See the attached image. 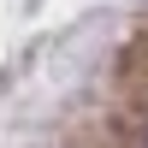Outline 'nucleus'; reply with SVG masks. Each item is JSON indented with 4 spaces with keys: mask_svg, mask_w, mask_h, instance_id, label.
I'll return each instance as SVG.
<instances>
[{
    "mask_svg": "<svg viewBox=\"0 0 148 148\" xmlns=\"http://www.w3.org/2000/svg\"><path fill=\"white\" fill-rule=\"evenodd\" d=\"M136 148H148V125H142V130H136Z\"/></svg>",
    "mask_w": 148,
    "mask_h": 148,
    "instance_id": "obj_1",
    "label": "nucleus"
}]
</instances>
